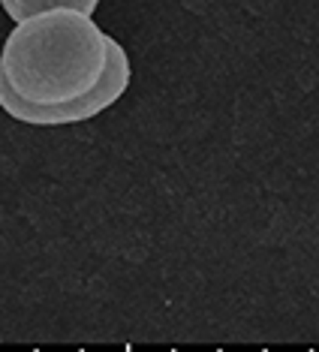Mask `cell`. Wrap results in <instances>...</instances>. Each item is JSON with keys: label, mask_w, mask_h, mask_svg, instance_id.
I'll return each instance as SVG.
<instances>
[{"label": "cell", "mask_w": 319, "mask_h": 352, "mask_svg": "<svg viewBox=\"0 0 319 352\" xmlns=\"http://www.w3.org/2000/svg\"><path fill=\"white\" fill-rule=\"evenodd\" d=\"M126 87L130 58L121 43L76 10L21 21L0 52V109L25 124L91 121Z\"/></svg>", "instance_id": "obj_1"}, {"label": "cell", "mask_w": 319, "mask_h": 352, "mask_svg": "<svg viewBox=\"0 0 319 352\" xmlns=\"http://www.w3.org/2000/svg\"><path fill=\"white\" fill-rule=\"evenodd\" d=\"M3 12L10 15L12 21H28L34 15L43 12H54V10H76L82 15H91L100 6V0H0Z\"/></svg>", "instance_id": "obj_2"}]
</instances>
